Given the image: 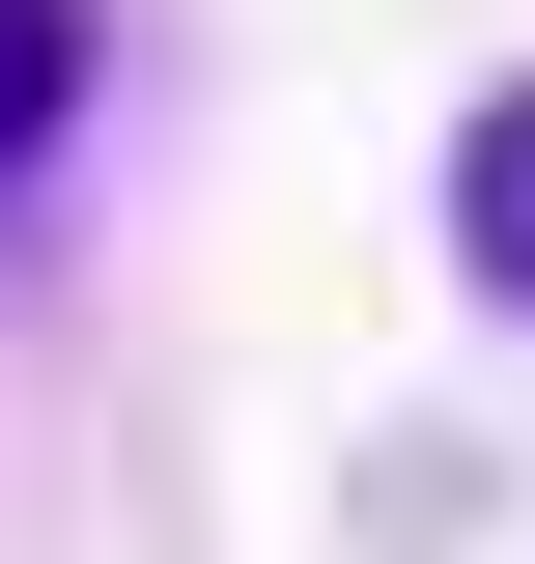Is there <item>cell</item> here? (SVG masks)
Masks as SVG:
<instances>
[{"label": "cell", "instance_id": "cell-1", "mask_svg": "<svg viewBox=\"0 0 535 564\" xmlns=\"http://www.w3.org/2000/svg\"><path fill=\"white\" fill-rule=\"evenodd\" d=\"M451 254H479V311H535V85L451 113Z\"/></svg>", "mask_w": 535, "mask_h": 564}, {"label": "cell", "instance_id": "cell-2", "mask_svg": "<svg viewBox=\"0 0 535 564\" xmlns=\"http://www.w3.org/2000/svg\"><path fill=\"white\" fill-rule=\"evenodd\" d=\"M57 113H85V0H0V198L57 170Z\"/></svg>", "mask_w": 535, "mask_h": 564}]
</instances>
